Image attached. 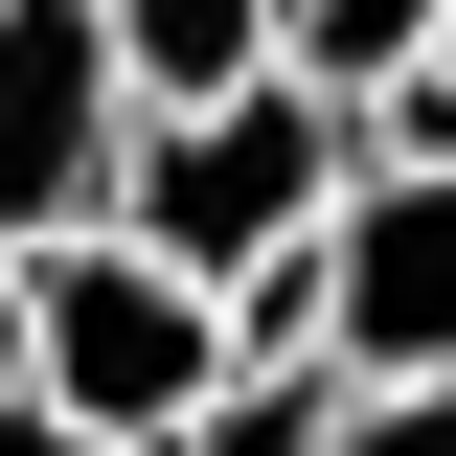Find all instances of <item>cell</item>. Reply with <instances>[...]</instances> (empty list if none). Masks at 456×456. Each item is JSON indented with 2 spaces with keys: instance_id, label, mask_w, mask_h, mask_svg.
<instances>
[{
  "instance_id": "1",
  "label": "cell",
  "mask_w": 456,
  "mask_h": 456,
  "mask_svg": "<svg viewBox=\"0 0 456 456\" xmlns=\"http://www.w3.org/2000/svg\"><path fill=\"white\" fill-rule=\"evenodd\" d=\"M23 388L160 456L183 411L228 388V297L183 274V251H137V228L92 206V228H46V251H23Z\"/></svg>"
},
{
  "instance_id": "2",
  "label": "cell",
  "mask_w": 456,
  "mask_h": 456,
  "mask_svg": "<svg viewBox=\"0 0 456 456\" xmlns=\"http://www.w3.org/2000/svg\"><path fill=\"white\" fill-rule=\"evenodd\" d=\"M320 206H342V92L320 69H251V92H183V114L114 137V228L183 251V274H251V251L320 228Z\"/></svg>"
},
{
  "instance_id": "3",
  "label": "cell",
  "mask_w": 456,
  "mask_h": 456,
  "mask_svg": "<svg viewBox=\"0 0 456 456\" xmlns=\"http://www.w3.org/2000/svg\"><path fill=\"white\" fill-rule=\"evenodd\" d=\"M114 137H137L114 23H92V0H0V251L92 228V206H114Z\"/></svg>"
},
{
  "instance_id": "4",
  "label": "cell",
  "mask_w": 456,
  "mask_h": 456,
  "mask_svg": "<svg viewBox=\"0 0 456 456\" xmlns=\"http://www.w3.org/2000/svg\"><path fill=\"white\" fill-rule=\"evenodd\" d=\"M320 365H456V160H342V206H320Z\"/></svg>"
},
{
  "instance_id": "5",
  "label": "cell",
  "mask_w": 456,
  "mask_h": 456,
  "mask_svg": "<svg viewBox=\"0 0 456 456\" xmlns=\"http://www.w3.org/2000/svg\"><path fill=\"white\" fill-rule=\"evenodd\" d=\"M92 23H114V92H137V114L251 92V69H274V0H92Z\"/></svg>"
},
{
  "instance_id": "6",
  "label": "cell",
  "mask_w": 456,
  "mask_h": 456,
  "mask_svg": "<svg viewBox=\"0 0 456 456\" xmlns=\"http://www.w3.org/2000/svg\"><path fill=\"white\" fill-rule=\"evenodd\" d=\"M320 411H342V365H228L160 456H320Z\"/></svg>"
},
{
  "instance_id": "7",
  "label": "cell",
  "mask_w": 456,
  "mask_h": 456,
  "mask_svg": "<svg viewBox=\"0 0 456 456\" xmlns=\"http://www.w3.org/2000/svg\"><path fill=\"white\" fill-rule=\"evenodd\" d=\"M320 456H456V365H342Z\"/></svg>"
},
{
  "instance_id": "8",
  "label": "cell",
  "mask_w": 456,
  "mask_h": 456,
  "mask_svg": "<svg viewBox=\"0 0 456 456\" xmlns=\"http://www.w3.org/2000/svg\"><path fill=\"white\" fill-rule=\"evenodd\" d=\"M0 456H137V434H92V411H46V388H0Z\"/></svg>"
},
{
  "instance_id": "9",
  "label": "cell",
  "mask_w": 456,
  "mask_h": 456,
  "mask_svg": "<svg viewBox=\"0 0 456 456\" xmlns=\"http://www.w3.org/2000/svg\"><path fill=\"white\" fill-rule=\"evenodd\" d=\"M0 388H23V251H0Z\"/></svg>"
}]
</instances>
